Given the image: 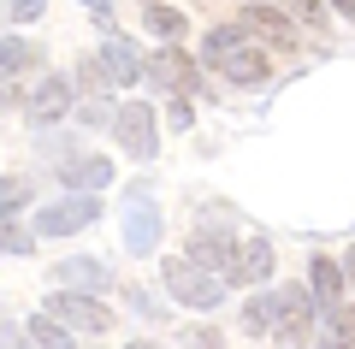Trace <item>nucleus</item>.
Returning a JSON list of instances; mask_svg holds the SVG:
<instances>
[{"label": "nucleus", "mask_w": 355, "mask_h": 349, "mask_svg": "<svg viewBox=\"0 0 355 349\" xmlns=\"http://www.w3.org/2000/svg\"><path fill=\"white\" fill-rule=\"evenodd\" d=\"M207 65L231 83H266L272 65H266L261 42H249L243 30H207Z\"/></svg>", "instance_id": "1"}, {"label": "nucleus", "mask_w": 355, "mask_h": 349, "mask_svg": "<svg viewBox=\"0 0 355 349\" xmlns=\"http://www.w3.org/2000/svg\"><path fill=\"white\" fill-rule=\"evenodd\" d=\"M160 284L172 290L184 308H219V302H225V278H219L214 266L190 261V255H172V261L160 266Z\"/></svg>", "instance_id": "2"}, {"label": "nucleus", "mask_w": 355, "mask_h": 349, "mask_svg": "<svg viewBox=\"0 0 355 349\" xmlns=\"http://www.w3.org/2000/svg\"><path fill=\"white\" fill-rule=\"evenodd\" d=\"M308 325H314V296H308L302 284L279 290V314H272V337H279L284 349H302V343H308Z\"/></svg>", "instance_id": "3"}, {"label": "nucleus", "mask_w": 355, "mask_h": 349, "mask_svg": "<svg viewBox=\"0 0 355 349\" xmlns=\"http://www.w3.org/2000/svg\"><path fill=\"white\" fill-rule=\"evenodd\" d=\"M48 314H60L71 332H113V314H107V302L77 296V290H65V284H60V296H48Z\"/></svg>", "instance_id": "4"}, {"label": "nucleus", "mask_w": 355, "mask_h": 349, "mask_svg": "<svg viewBox=\"0 0 355 349\" xmlns=\"http://www.w3.org/2000/svg\"><path fill=\"white\" fill-rule=\"evenodd\" d=\"M113 130H119V142H125L137 160H148V154L160 148V137H154V112L142 107V101H130V107L113 112Z\"/></svg>", "instance_id": "5"}, {"label": "nucleus", "mask_w": 355, "mask_h": 349, "mask_svg": "<svg viewBox=\"0 0 355 349\" xmlns=\"http://www.w3.org/2000/svg\"><path fill=\"white\" fill-rule=\"evenodd\" d=\"M101 219V201H95V189H77L71 201H60V207L42 213V231L48 237H65V231H83V225Z\"/></svg>", "instance_id": "6"}, {"label": "nucleus", "mask_w": 355, "mask_h": 349, "mask_svg": "<svg viewBox=\"0 0 355 349\" xmlns=\"http://www.w3.org/2000/svg\"><path fill=\"white\" fill-rule=\"evenodd\" d=\"M65 112H71V83L65 77H42L36 95H30V119L36 125H60Z\"/></svg>", "instance_id": "7"}, {"label": "nucleus", "mask_w": 355, "mask_h": 349, "mask_svg": "<svg viewBox=\"0 0 355 349\" xmlns=\"http://www.w3.org/2000/svg\"><path fill=\"white\" fill-rule=\"evenodd\" d=\"M142 77H154V83H166V89H196V65L178 53V42H166V53L142 60Z\"/></svg>", "instance_id": "8"}, {"label": "nucleus", "mask_w": 355, "mask_h": 349, "mask_svg": "<svg viewBox=\"0 0 355 349\" xmlns=\"http://www.w3.org/2000/svg\"><path fill=\"white\" fill-rule=\"evenodd\" d=\"M190 261H202V266H225L231 273V261H237V243H231V231L225 225H202L190 237Z\"/></svg>", "instance_id": "9"}, {"label": "nucleus", "mask_w": 355, "mask_h": 349, "mask_svg": "<svg viewBox=\"0 0 355 349\" xmlns=\"http://www.w3.org/2000/svg\"><path fill=\"white\" fill-rule=\"evenodd\" d=\"M266 273H272V249H266L261 237L237 243V261H231V278H237V284H266Z\"/></svg>", "instance_id": "10"}, {"label": "nucleus", "mask_w": 355, "mask_h": 349, "mask_svg": "<svg viewBox=\"0 0 355 349\" xmlns=\"http://www.w3.org/2000/svg\"><path fill=\"white\" fill-rule=\"evenodd\" d=\"M53 278H60L65 290H113V273H107L101 261H60Z\"/></svg>", "instance_id": "11"}, {"label": "nucleus", "mask_w": 355, "mask_h": 349, "mask_svg": "<svg viewBox=\"0 0 355 349\" xmlns=\"http://www.w3.org/2000/svg\"><path fill=\"white\" fill-rule=\"evenodd\" d=\"M314 296H320V308H338V296H343V261H331V255H314Z\"/></svg>", "instance_id": "12"}, {"label": "nucleus", "mask_w": 355, "mask_h": 349, "mask_svg": "<svg viewBox=\"0 0 355 349\" xmlns=\"http://www.w3.org/2000/svg\"><path fill=\"white\" fill-rule=\"evenodd\" d=\"M101 60H107V71H113V83H137L142 77V53L130 48V42H119V36L101 48Z\"/></svg>", "instance_id": "13"}, {"label": "nucleus", "mask_w": 355, "mask_h": 349, "mask_svg": "<svg viewBox=\"0 0 355 349\" xmlns=\"http://www.w3.org/2000/svg\"><path fill=\"white\" fill-rule=\"evenodd\" d=\"M30 337H36L42 349H71V325H65L60 314H48V308L30 314Z\"/></svg>", "instance_id": "14"}, {"label": "nucleus", "mask_w": 355, "mask_h": 349, "mask_svg": "<svg viewBox=\"0 0 355 349\" xmlns=\"http://www.w3.org/2000/svg\"><path fill=\"white\" fill-rule=\"evenodd\" d=\"M60 178H65L71 189H101L107 178H113V160H95V154H89V160H71Z\"/></svg>", "instance_id": "15"}, {"label": "nucleus", "mask_w": 355, "mask_h": 349, "mask_svg": "<svg viewBox=\"0 0 355 349\" xmlns=\"http://www.w3.org/2000/svg\"><path fill=\"white\" fill-rule=\"evenodd\" d=\"M272 314H279V296H249L243 302V332H272Z\"/></svg>", "instance_id": "16"}, {"label": "nucleus", "mask_w": 355, "mask_h": 349, "mask_svg": "<svg viewBox=\"0 0 355 349\" xmlns=\"http://www.w3.org/2000/svg\"><path fill=\"white\" fill-rule=\"evenodd\" d=\"M243 24H249V30H266L272 42H291V18L272 12V6H249V12H243Z\"/></svg>", "instance_id": "17"}, {"label": "nucleus", "mask_w": 355, "mask_h": 349, "mask_svg": "<svg viewBox=\"0 0 355 349\" xmlns=\"http://www.w3.org/2000/svg\"><path fill=\"white\" fill-rule=\"evenodd\" d=\"M148 30L160 42H178L184 36V12H178V6H148Z\"/></svg>", "instance_id": "18"}, {"label": "nucleus", "mask_w": 355, "mask_h": 349, "mask_svg": "<svg viewBox=\"0 0 355 349\" xmlns=\"http://www.w3.org/2000/svg\"><path fill=\"white\" fill-rule=\"evenodd\" d=\"M130 249H154V207L148 201L130 207Z\"/></svg>", "instance_id": "19"}, {"label": "nucleus", "mask_w": 355, "mask_h": 349, "mask_svg": "<svg viewBox=\"0 0 355 349\" xmlns=\"http://www.w3.org/2000/svg\"><path fill=\"white\" fill-rule=\"evenodd\" d=\"M0 249L6 255H30L36 249V231H24L18 219H0Z\"/></svg>", "instance_id": "20"}, {"label": "nucleus", "mask_w": 355, "mask_h": 349, "mask_svg": "<svg viewBox=\"0 0 355 349\" xmlns=\"http://www.w3.org/2000/svg\"><path fill=\"white\" fill-rule=\"evenodd\" d=\"M24 60H30L24 36H6V42H0V83H6V77H18V71H24Z\"/></svg>", "instance_id": "21"}, {"label": "nucleus", "mask_w": 355, "mask_h": 349, "mask_svg": "<svg viewBox=\"0 0 355 349\" xmlns=\"http://www.w3.org/2000/svg\"><path fill=\"white\" fill-rule=\"evenodd\" d=\"M77 77H83V89H113V71H107L101 53H89V60L77 65Z\"/></svg>", "instance_id": "22"}, {"label": "nucleus", "mask_w": 355, "mask_h": 349, "mask_svg": "<svg viewBox=\"0 0 355 349\" xmlns=\"http://www.w3.org/2000/svg\"><path fill=\"white\" fill-rule=\"evenodd\" d=\"M18 201H30V178H0V213H12Z\"/></svg>", "instance_id": "23"}, {"label": "nucleus", "mask_w": 355, "mask_h": 349, "mask_svg": "<svg viewBox=\"0 0 355 349\" xmlns=\"http://www.w3.org/2000/svg\"><path fill=\"white\" fill-rule=\"evenodd\" d=\"M190 349H219V332H207V325H196V332H190Z\"/></svg>", "instance_id": "24"}, {"label": "nucleus", "mask_w": 355, "mask_h": 349, "mask_svg": "<svg viewBox=\"0 0 355 349\" xmlns=\"http://www.w3.org/2000/svg\"><path fill=\"white\" fill-rule=\"evenodd\" d=\"M42 6H48V0H12V12H18V18H42Z\"/></svg>", "instance_id": "25"}, {"label": "nucleus", "mask_w": 355, "mask_h": 349, "mask_svg": "<svg viewBox=\"0 0 355 349\" xmlns=\"http://www.w3.org/2000/svg\"><path fill=\"white\" fill-rule=\"evenodd\" d=\"M343 284H355V249L343 255Z\"/></svg>", "instance_id": "26"}, {"label": "nucleus", "mask_w": 355, "mask_h": 349, "mask_svg": "<svg viewBox=\"0 0 355 349\" xmlns=\"http://www.w3.org/2000/svg\"><path fill=\"white\" fill-rule=\"evenodd\" d=\"M331 6H338V12H349V18H355V0H331Z\"/></svg>", "instance_id": "27"}, {"label": "nucleus", "mask_w": 355, "mask_h": 349, "mask_svg": "<svg viewBox=\"0 0 355 349\" xmlns=\"http://www.w3.org/2000/svg\"><path fill=\"white\" fill-rule=\"evenodd\" d=\"M130 349H160V343H130Z\"/></svg>", "instance_id": "28"}]
</instances>
